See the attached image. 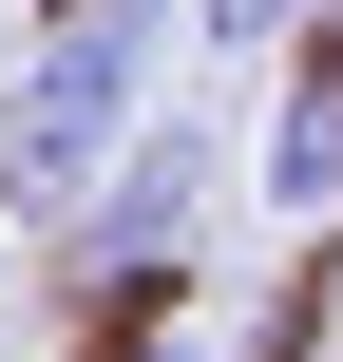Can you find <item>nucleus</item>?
<instances>
[{"label": "nucleus", "instance_id": "nucleus-4", "mask_svg": "<svg viewBox=\"0 0 343 362\" xmlns=\"http://www.w3.org/2000/svg\"><path fill=\"white\" fill-rule=\"evenodd\" d=\"M191 38H229V57H267V38H343V0H191Z\"/></svg>", "mask_w": 343, "mask_h": 362}, {"label": "nucleus", "instance_id": "nucleus-3", "mask_svg": "<svg viewBox=\"0 0 343 362\" xmlns=\"http://www.w3.org/2000/svg\"><path fill=\"white\" fill-rule=\"evenodd\" d=\"M267 210H306V229L343 210V38L286 76V115H267Z\"/></svg>", "mask_w": 343, "mask_h": 362}, {"label": "nucleus", "instance_id": "nucleus-2", "mask_svg": "<svg viewBox=\"0 0 343 362\" xmlns=\"http://www.w3.org/2000/svg\"><path fill=\"white\" fill-rule=\"evenodd\" d=\"M191 229H210V134H191V115H153V134L115 153V191L76 210V286H172V267H191Z\"/></svg>", "mask_w": 343, "mask_h": 362}, {"label": "nucleus", "instance_id": "nucleus-1", "mask_svg": "<svg viewBox=\"0 0 343 362\" xmlns=\"http://www.w3.org/2000/svg\"><path fill=\"white\" fill-rule=\"evenodd\" d=\"M153 19H172V0H57V19H38V76H19V134H0V172H19L38 210H95L115 153L153 134V115H134V95H153Z\"/></svg>", "mask_w": 343, "mask_h": 362}]
</instances>
